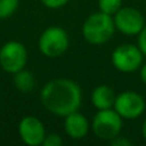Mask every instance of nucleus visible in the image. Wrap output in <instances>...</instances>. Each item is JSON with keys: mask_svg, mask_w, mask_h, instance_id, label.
<instances>
[{"mask_svg": "<svg viewBox=\"0 0 146 146\" xmlns=\"http://www.w3.org/2000/svg\"><path fill=\"white\" fill-rule=\"evenodd\" d=\"M82 101L81 88L74 81L68 78H56L48 82L41 90L42 105L59 117H67L77 111Z\"/></svg>", "mask_w": 146, "mask_h": 146, "instance_id": "nucleus-1", "label": "nucleus"}, {"mask_svg": "<svg viewBox=\"0 0 146 146\" xmlns=\"http://www.w3.org/2000/svg\"><path fill=\"white\" fill-rule=\"evenodd\" d=\"M115 25L113 15L103 12L88 15L82 26V35L91 45H103L108 42L114 35Z\"/></svg>", "mask_w": 146, "mask_h": 146, "instance_id": "nucleus-2", "label": "nucleus"}, {"mask_svg": "<svg viewBox=\"0 0 146 146\" xmlns=\"http://www.w3.org/2000/svg\"><path fill=\"white\" fill-rule=\"evenodd\" d=\"M123 126V118L115 111V109H103L96 113L92 119V131L96 137L105 141H111L119 136Z\"/></svg>", "mask_w": 146, "mask_h": 146, "instance_id": "nucleus-3", "label": "nucleus"}, {"mask_svg": "<svg viewBox=\"0 0 146 146\" xmlns=\"http://www.w3.org/2000/svg\"><path fill=\"white\" fill-rule=\"evenodd\" d=\"M69 37L66 30L60 27H49L41 33L38 40L40 51L48 58H58L68 49Z\"/></svg>", "mask_w": 146, "mask_h": 146, "instance_id": "nucleus-4", "label": "nucleus"}, {"mask_svg": "<svg viewBox=\"0 0 146 146\" xmlns=\"http://www.w3.org/2000/svg\"><path fill=\"white\" fill-rule=\"evenodd\" d=\"M144 54L139 46L132 44H123L114 49L111 54V63L119 72L131 73L142 66Z\"/></svg>", "mask_w": 146, "mask_h": 146, "instance_id": "nucleus-5", "label": "nucleus"}, {"mask_svg": "<svg viewBox=\"0 0 146 146\" xmlns=\"http://www.w3.org/2000/svg\"><path fill=\"white\" fill-rule=\"evenodd\" d=\"M27 63V50L19 41H8L0 49V67L8 73L22 71Z\"/></svg>", "mask_w": 146, "mask_h": 146, "instance_id": "nucleus-6", "label": "nucleus"}, {"mask_svg": "<svg viewBox=\"0 0 146 146\" xmlns=\"http://www.w3.org/2000/svg\"><path fill=\"white\" fill-rule=\"evenodd\" d=\"M115 30L126 36H136L145 27V18L139 9L132 7L121 8L113 15Z\"/></svg>", "mask_w": 146, "mask_h": 146, "instance_id": "nucleus-7", "label": "nucleus"}, {"mask_svg": "<svg viewBox=\"0 0 146 146\" xmlns=\"http://www.w3.org/2000/svg\"><path fill=\"white\" fill-rule=\"evenodd\" d=\"M113 108L123 119H136L145 111V100L135 91H124L117 95Z\"/></svg>", "mask_w": 146, "mask_h": 146, "instance_id": "nucleus-8", "label": "nucleus"}, {"mask_svg": "<svg viewBox=\"0 0 146 146\" xmlns=\"http://www.w3.org/2000/svg\"><path fill=\"white\" fill-rule=\"evenodd\" d=\"M18 132L22 141L28 146L41 145L45 139V128L42 122L32 115H27L19 122Z\"/></svg>", "mask_w": 146, "mask_h": 146, "instance_id": "nucleus-9", "label": "nucleus"}, {"mask_svg": "<svg viewBox=\"0 0 146 146\" xmlns=\"http://www.w3.org/2000/svg\"><path fill=\"white\" fill-rule=\"evenodd\" d=\"M64 129L71 139L80 140L87 135L88 129H90V124H88V121L86 119L85 115H82L78 111H73L66 117Z\"/></svg>", "mask_w": 146, "mask_h": 146, "instance_id": "nucleus-10", "label": "nucleus"}, {"mask_svg": "<svg viewBox=\"0 0 146 146\" xmlns=\"http://www.w3.org/2000/svg\"><path fill=\"white\" fill-rule=\"evenodd\" d=\"M115 92L113 88L109 87L108 85H100L98 87L94 88L92 94H91V101L92 105L95 106L98 110H103V109H110L114 106L115 103Z\"/></svg>", "mask_w": 146, "mask_h": 146, "instance_id": "nucleus-11", "label": "nucleus"}, {"mask_svg": "<svg viewBox=\"0 0 146 146\" xmlns=\"http://www.w3.org/2000/svg\"><path fill=\"white\" fill-rule=\"evenodd\" d=\"M14 85L17 90L22 91V92H28L35 86V78H33L32 73L22 69V71L14 73Z\"/></svg>", "mask_w": 146, "mask_h": 146, "instance_id": "nucleus-12", "label": "nucleus"}, {"mask_svg": "<svg viewBox=\"0 0 146 146\" xmlns=\"http://www.w3.org/2000/svg\"><path fill=\"white\" fill-rule=\"evenodd\" d=\"M122 8V0H99L100 12L109 15H114Z\"/></svg>", "mask_w": 146, "mask_h": 146, "instance_id": "nucleus-13", "label": "nucleus"}, {"mask_svg": "<svg viewBox=\"0 0 146 146\" xmlns=\"http://www.w3.org/2000/svg\"><path fill=\"white\" fill-rule=\"evenodd\" d=\"M19 0H0V19L8 18L17 10Z\"/></svg>", "mask_w": 146, "mask_h": 146, "instance_id": "nucleus-14", "label": "nucleus"}, {"mask_svg": "<svg viewBox=\"0 0 146 146\" xmlns=\"http://www.w3.org/2000/svg\"><path fill=\"white\" fill-rule=\"evenodd\" d=\"M62 144H63V140H62V137L56 133L46 135L44 141H42L44 146H60Z\"/></svg>", "mask_w": 146, "mask_h": 146, "instance_id": "nucleus-15", "label": "nucleus"}, {"mask_svg": "<svg viewBox=\"0 0 146 146\" xmlns=\"http://www.w3.org/2000/svg\"><path fill=\"white\" fill-rule=\"evenodd\" d=\"M69 0H41L45 7L50 8V9H58V8H62L68 3Z\"/></svg>", "mask_w": 146, "mask_h": 146, "instance_id": "nucleus-16", "label": "nucleus"}, {"mask_svg": "<svg viewBox=\"0 0 146 146\" xmlns=\"http://www.w3.org/2000/svg\"><path fill=\"white\" fill-rule=\"evenodd\" d=\"M140 50L142 51L144 56H146V26L142 28V31L139 33V45Z\"/></svg>", "mask_w": 146, "mask_h": 146, "instance_id": "nucleus-17", "label": "nucleus"}, {"mask_svg": "<svg viewBox=\"0 0 146 146\" xmlns=\"http://www.w3.org/2000/svg\"><path fill=\"white\" fill-rule=\"evenodd\" d=\"M110 144L113 146H131L132 142L128 141L127 139H123V137H121V136H117L115 139L111 140Z\"/></svg>", "mask_w": 146, "mask_h": 146, "instance_id": "nucleus-18", "label": "nucleus"}, {"mask_svg": "<svg viewBox=\"0 0 146 146\" xmlns=\"http://www.w3.org/2000/svg\"><path fill=\"white\" fill-rule=\"evenodd\" d=\"M140 78L144 82V85H146V63H144L141 66V69H140Z\"/></svg>", "mask_w": 146, "mask_h": 146, "instance_id": "nucleus-19", "label": "nucleus"}, {"mask_svg": "<svg viewBox=\"0 0 146 146\" xmlns=\"http://www.w3.org/2000/svg\"><path fill=\"white\" fill-rule=\"evenodd\" d=\"M141 132H142V136H144V140L146 141V119L142 123V128H141Z\"/></svg>", "mask_w": 146, "mask_h": 146, "instance_id": "nucleus-20", "label": "nucleus"}]
</instances>
